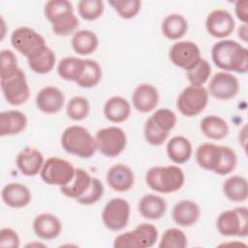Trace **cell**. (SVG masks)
<instances>
[{
  "instance_id": "obj_8",
  "label": "cell",
  "mask_w": 248,
  "mask_h": 248,
  "mask_svg": "<svg viewBox=\"0 0 248 248\" xmlns=\"http://www.w3.org/2000/svg\"><path fill=\"white\" fill-rule=\"evenodd\" d=\"M75 172L76 169L69 161L59 157H49L45 161L40 176L46 184L62 187L70 183Z\"/></svg>"
},
{
  "instance_id": "obj_3",
  "label": "cell",
  "mask_w": 248,
  "mask_h": 248,
  "mask_svg": "<svg viewBox=\"0 0 248 248\" xmlns=\"http://www.w3.org/2000/svg\"><path fill=\"white\" fill-rule=\"evenodd\" d=\"M145 182L151 190L157 193L170 194L182 188L185 175L178 166H156L146 171Z\"/></svg>"
},
{
  "instance_id": "obj_10",
  "label": "cell",
  "mask_w": 248,
  "mask_h": 248,
  "mask_svg": "<svg viewBox=\"0 0 248 248\" xmlns=\"http://www.w3.org/2000/svg\"><path fill=\"white\" fill-rule=\"evenodd\" d=\"M95 140L97 150L108 158H114L120 155L127 144L125 132L116 126L100 129L95 135Z\"/></svg>"
},
{
  "instance_id": "obj_16",
  "label": "cell",
  "mask_w": 248,
  "mask_h": 248,
  "mask_svg": "<svg viewBox=\"0 0 248 248\" xmlns=\"http://www.w3.org/2000/svg\"><path fill=\"white\" fill-rule=\"evenodd\" d=\"M235 22L230 12L224 9H216L210 12L205 19L206 31L214 38L224 39L234 30Z\"/></svg>"
},
{
  "instance_id": "obj_1",
  "label": "cell",
  "mask_w": 248,
  "mask_h": 248,
  "mask_svg": "<svg viewBox=\"0 0 248 248\" xmlns=\"http://www.w3.org/2000/svg\"><path fill=\"white\" fill-rule=\"evenodd\" d=\"M211 59L224 72L245 74L248 71V50L233 40H221L211 48Z\"/></svg>"
},
{
  "instance_id": "obj_9",
  "label": "cell",
  "mask_w": 248,
  "mask_h": 248,
  "mask_svg": "<svg viewBox=\"0 0 248 248\" xmlns=\"http://www.w3.org/2000/svg\"><path fill=\"white\" fill-rule=\"evenodd\" d=\"M208 95L209 93L205 87L189 85L177 97L176 108L184 116H196L207 106Z\"/></svg>"
},
{
  "instance_id": "obj_11",
  "label": "cell",
  "mask_w": 248,
  "mask_h": 248,
  "mask_svg": "<svg viewBox=\"0 0 248 248\" xmlns=\"http://www.w3.org/2000/svg\"><path fill=\"white\" fill-rule=\"evenodd\" d=\"M1 90L5 100L13 106H20L27 102L30 89L25 73L18 68L11 76L0 79Z\"/></svg>"
},
{
  "instance_id": "obj_44",
  "label": "cell",
  "mask_w": 248,
  "mask_h": 248,
  "mask_svg": "<svg viewBox=\"0 0 248 248\" xmlns=\"http://www.w3.org/2000/svg\"><path fill=\"white\" fill-rule=\"evenodd\" d=\"M20 240L16 232L11 228H3L0 231V246L17 248L19 247Z\"/></svg>"
},
{
  "instance_id": "obj_33",
  "label": "cell",
  "mask_w": 248,
  "mask_h": 248,
  "mask_svg": "<svg viewBox=\"0 0 248 248\" xmlns=\"http://www.w3.org/2000/svg\"><path fill=\"white\" fill-rule=\"evenodd\" d=\"M71 45L77 54L89 55L97 49L99 39L91 30H78L72 38Z\"/></svg>"
},
{
  "instance_id": "obj_35",
  "label": "cell",
  "mask_w": 248,
  "mask_h": 248,
  "mask_svg": "<svg viewBox=\"0 0 248 248\" xmlns=\"http://www.w3.org/2000/svg\"><path fill=\"white\" fill-rule=\"evenodd\" d=\"M84 66V59L70 56L61 59L57 65L59 77L67 81H77Z\"/></svg>"
},
{
  "instance_id": "obj_40",
  "label": "cell",
  "mask_w": 248,
  "mask_h": 248,
  "mask_svg": "<svg viewBox=\"0 0 248 248\" xmlns=\"http://www.w3.org/2000/svg\"><path fill=\"white\" fill-rule=\"evenodd\" d=\"M105 11V4L102 0H80L78 3V15L85 20L98 19Z\"/></svg>"
},
{
  "instance_id": "obj_2",
  "label": "cell",
  "mask_w": 248,
  "mask_h": 248,
  "mask_svg": "<svg viewBox=\"0 0 248 248\" xmlns=\"http://www.w3.org/2000/svg\"><path fill=\"white\" fill-rule=\"evenodd\" d=\"M46 18L51 23L52 31L57 36L66 37L75 34L79 21L74 12L72 2L68 0H49L44 8Z\"/></svg>"
},
{
  "instance_id": "obj_14",
  "label": "cell",
  "mask_w": 248,
  "mask_h": 248,
  "mask_svg": "<svg viewBox=\"0 0 248 248\" xmlns=\"http://www.w3.org/2000/svg\"><path fill=\"white\" fill-rule=\"evenodd\" d=\"M169 57L173 65L185 71L202 58L198 45L190 41H180L173 44L170 48Z\"/></svg>"
},
{
  "instance_id": "obj_45",
  "label": "cell",
  "mask_w": 248,
  "mask_h": 248,
  "mask_svg": "<svg viewBox=\"0 0 248 248\" xmlns=\"http://www.w3.org/2000/svg\"><path fill=\"white\" fill-rule=\"evenodd\" d=\"M234 12L239 20L243 23H247L248 17V1L247 0H239L235 2Z\"/></svg>"
},
{
  "instance_id": "obj_6",
  "label": "cell",
  "mask_w": 248,
  "mask_h": 248,
  "mask_svg": "<svg viewBox=\"0 0 248 248\" xmlns=\"http://www.w3.org/2000/svg\"><path fill=\"white\" fill-rule=\"evenodd\" d=\"M158 239V230L150 223H141L133 231L118 234L113 241L115 248H150Z\"/></svg>"
},
{
  "instance_id": "obj_22",
  "label": "cell",
  "mask_w": 248,
  "mask_h": 248,
  "mask_svg": "<svg viewBox=\"0 0 248 248\" xmlns=\"http://www.w3.org/2000/svg\"><path fill=\"white\" fill-rule=\"evenodd\" d=\"M62 230L60 220L51 213H42L35 217L33 221V231L35 234L43 240L56 238Z\"/></svg>"
},
{
  "instance_id": "obj_12",
  "label": "cell",
  "mask_w": 248,
  "mask_h": 248,
  "mask_svg": "<svg viewBox=\"0 0 248 248\" xmlns=\"http://www.w3.org/2000/svg\"><path fill=\"white\" fill-rule=\"evenodd\" d=\"M130 213V204L126 200L113 198L106 203L102 211V221L107 229L119 232L127 226Z\"/></svg>"
},
{
  "instance_id": "obj_29",
  "label": "cell",
  "mask_w": 248,
  "mask_h": 248,
  "mask_svg": "<svg viewBox=\"0 0 248 248\" xmlns=\"http://www.w3.org/2000/svg\"><path fill=\"white\" fill-rule=\"evenodd\" d=\"M193 148L190 140L183 136H175L167 143L168 157L175 164L181 165L188 162L192 156Z\"/></svg>"
},
{
  "instance_id": "obj_43",
  "label": "cell",
  "mask_w": 248,
  "mask_h": 248,
  "mask_svg": "<svg viewBox=\"0 0 248 248\" xmlns=\"http://www.w3.org/2000/svg\"><path fill=\"white\" fill-rule=\"evenodd\" d=\"M1 70L0 79L5 78L15 73L19 67L17 66V58L10 49L1 50Z\"/></svg>"
},
{
  "instance_id": "obj_28",
  "label": "cell",
  "mask_w": 248,
  "mask_h": 248,
  "mask_svg": "<svg viewBox=\"0 0 248 248\" xmlns=\"http://www.w3.org/2000/svg\"><path fill=\"white\" fill-rule=\"evenodd\" d=\"M138 207L143 218L147 220H158L165 215L167 211V202L158 195L147 194L140 200Z\"/></svg>"
},
{
  "instance_id": "obj_24",
  "label": "cell",
  "mask_w": 248,
  "mask_h": 248,
  "mask_svg": "<svg viewBox=\"0 0 248 248\" xmlns=\"http://www.w3.org/2000/svg\"><path fill=\"white\" fill-rule=\"evenodd\" d=\"M171 216L176 225L180 227H191L200 219L201 209L195 202L182 200L174 204Z\"/></svg>"
},
{
  "instance_id": "obj_23",
  "label": "cell",
  "mask_w": 248,
  "mask_h": 248,
  "mask_svg": "<svg viewBox=\"0 0 248 248\" xmlns=\"http://www.w3.org/2000/svg\"><path fill=\"white\" fill-rule=\"evenodd\" d=\"M1 197L6 205L12 208H22L31 202L30 190L21 183L12 182L6 184L1 192Z\"/></svg>"
},
{
  "instance_id": "obj_31",
  "label": "cell",
  "mask_w": 248,
  "mask_h": 248,
  "mask_svg": "<svg viewBox=\"0 0 248 248\" xmlns=\"http://www.w3.org/2000/svg\"><path fill=\"white\" fill-rule=\"evenodd\" d=\"M223 193L232 202H242L248 198V183L241 175L228 177L223 183Z\"/></svg>"
},
{
  "instance_id": "obj_21",
  "label": "cell",
  "mask_w": 248,
  "mask_h": 248,
  "mask_svg": "<svg viewBox=\"0 0 248 248\" xmlns=\"http://www.w3.org/2000/svg\"><path fill=\"white\" fill-rule=\"evenodd\" d=\"M107 183L115 192H127L134 186V171L124 164L112 165L107 172Z\"/></svg>"
},
{
  "instance_id": "obj_17",
  "label": "cell",
  "mask_w": 248,
  "mask_h": 248,
  "mask_svg": "<svg viewBox=\"0 0 248 248\" xmlns=\"http://www.w3.org/2000/svg\"><path fill=\"white\" fill-rule=\"evenodd\" d=\"M35 102L39 110L47 114H54L64 107L65 96L59 88L46 86L37 93Z\"/></svg>"
},
{
  "instance_id": "obj_20",
  "label": "cell",
  "mask_w": 248,
  "mask_h": 248,
  "mask_svg": "<svg viewBox=\"0 0 248 248\" xmlns=\"http://www.w3.org/2000/svg\"><path fill=\"white\" fill-rule=\"evenodd\" d=\"M224 145L205 142L200 144L196 150V161L198 165L206 170L217 172L223 158Z\"/></svg>"
},
{
  "instance_id": "obj_4",
  "label": "cell",
  "mask_w": 248,
  "mask_h": 248,
  "mask_svg": "<svg viewBox=\"0 0 248 248\" xmlns=\"http://www.w3.org/2000/svg\"><path fill=\"white\" fill-rule=\"evenodd\" d=\"M61 145L67 153L83 159L92 157L97 150L95 138L87 129L78 125L69 126L64 130Z\"/></svg>"
},
{
  "instance_id": "obj_36",
  "label": "cell",
  "mask_w": 248,
  "mask_h": 248,
  "mask_svg": "<svg viewBox=\"0 0 248 248\" xmlns=\"http://www.w3.org/2000/svg\"><path fill=\"white\" fill-rule=\"evenodd\" d=\"M102 79V68L98 62L92 59H84L83 70L76 81L82 88H91L96 86Z\"/></svg>"
},
{
  "instance_id": "obj_15",
  "label": "cell",
  "mask_w": 248,
  "mask_h": 248,
  "mask_svg": "<svg viewBox=\"0 0 248 248\" xmlns=\"http://www.w3.org/2000/svg\"><path fill=\"white\" fill-rule=\"evenodd\" d=\"M11 44L16 50L27 57L36 48L46 44L45 38L34 29L20 26L15 29L11 35Z\"/></svg>"
},
{
  "instance_id": "obj_38",
  "label": "cell",
  "mask_w": 248,
  "mask_h": 248,
  "mask_svg": "<svg viewBox=\"0 0 248 248\" xmlns=\"http://www.w3.org/2000/svg\"><path fill=\"white\" fill-rule=\"evenodd\" d=\"M90 112V104L85 97L75 96L66 106V113L74 121L83 120Z\"/></svg>"
},
{
  "instance_id": "obj_13",
  "label": "cell",
  "mask_w": 248,
  "mask_h": 248,
  "mask_svg": "<svg viewBox=\"0 0 248 248\" xmlns=\"http://www.w3.org/2000/svg\"><path fill=\"white\" fill-rule=\"evenodd\" d=\"M207 91L217 100H231L239 91V81L235 76L229 72H218L211 78Z\"/></svg>"
},
{
  "instance_id": "obj_27",
  "label": "cell",
  "mask_w": 248,
  "mask_h": 248,
  "mask_svg": "<svg viewBox=\"0 0 248 248\" xmlns=\"http://www.w3.org/2000/svg\"><path fill=\"white\" fill-rule=\"evenodd\" d=\"M104 115L112 123L126 121L131 114L130 103L121 96H112L104 105Z\"/></svg>"
},
{
  "instance_id": "obj_7",
  "label": "cell",
  "mask_w": 248,
  "mask_h": 248,
  "mask_svg": "<svg viewBox=\"0 0 248 248\" xmlns=\"http://www.w3.org/2000/svg\"><path fill=\"white\" fill-rule=\"evenodd\" d=\"M216 228L225 236L245 237L248 234V210L245 206L221 212L216 220Z\"/></svg>"
},
{
  "instance_id": "obj_19",
  "label": "cell",
  "mask_w": 248,
  "mask_h": 248,
  "mask_svg": "<svg viewBox=\"0 0 248 248\" xmlns=\"http://www.w3.org/2000/svg\"><path fill=\"white\" fill-rule=\"evenodd\" d=\"M45 163L44 156L35 147L26 146L18 152L16 158V165L19 171L26 176L37 175Z\"/></svg>"
},
{
  "instance_id": "obj_46",
  "label": "cell",
  "mask_w": 248,
  "mask_h": 248,
  "mask_svg": "<svg viewBox=\"0 0 248 248\" xmlns=\"http://www.w3.org/2000/svg\"><path fill=\"white\" fill-rule=\"evenodd\" d=\"M238 37L243 41L247 42V23H243L238 27Z\"/></svg>"
},
{
  "instance_id": "obj_41",
  "label": "cell",
  "mask_w": 248,
  "mask_h": 248,
  "mask_svg": "<svg viewBox=\"0 0 248 248\" xmlns=\"http://www.w3.org/2000/svg\"><path fill=\"white\" fill-rule=\"evenodd\" d=\"M108 3L118 16L124 19L135 17L141 7V2L139 0H114Z\"/></svg>"
},
{
  "instance_id": "obj_42",
  "label": "cell",
  "mask_w": 248,
  "mask_h": 248,
  "mask_svg": "<svg viewBox=\"0 0 248 248\" xmlns=\"http://www.w3.org/2000/svg\"><path fill=\"white\" fill-rule=\"evenodd\" d=\"M104 194V186L103 183L96 177H92V182L89 189L86 191L84 195L80 198L77 199L76 202L82 205H91L96 203Z\"/></svg>"
},
{
  "instance_id": "obj_39",
  "label": "cell",
  "mask_w": 248,
  "mask_h": 248,
  "mask_svg": "<svg viewBox=\"0 0 248 248\" xmlns=\"http://www.w3.org/2000/svg\"><path fill=\"white\" fill-rule=\"evenodd\" d=\"M188 245L187 236L183 231L177 228L166 230L159 242L160 248H185Z\"/></svg>"
},
{
  "instance_id": "obj_30",
  "label": "cell",
  "mask_w": 248,
  "mask_h": 248,
  "mask_svg": "<svg viewBox=\"0 0 248 248\" xmlns=\"http://www.w3.org/2000/svg\"><path fill=\"white\" fill-rule=\"evenodd\" d=\"M92 182V176L83 169H76L73 179L65 186L60 187L61 193L70 199L77 200L86 193Z\"/></svg>"
},
{
  "instance_id": "obj_25",
  "label": "cell",
  "mask_w": 248,
  "mask_h": 248,
  "mask_svg": "<svg viewBox=\"0 0 248 248\" xmlns=\"http://www.w3.org/2000/svg\"><path fill=\"white\" fill-rule=\"evenodd\" d=\"M29 68L36 74L44 75L49 73L55 64V54L46 45L39 46L27 57Z\"/></svg>"
},
{
  "instance_id": "obj_26",
  "label": "cell",
  "mask_w": 248,
  "mask_h": 248,
  "mask_svg": "<svg viewBox=\"0 0 248 248\" xmlns=\"http://www.w3.org/2000/svg\"><path fill=\"white\" fill-rule=\"evenodd\" d=\"M27 126L26 115L16 109L2 111L0 113V135L13 136L24 131Z\"/></svg>"
},
{
  "instance_id": "obj_37",
  "label": "cell",
  "mask_w": 248,
  "mask_h": 248,
  "mask_svg": "<svg viewBox=\"0 0 248 248\" xmlns=\"http://www.w3.org/2000/svg\"><path fill=\"white\" fill-rule=\"evenodd\" d=\"M211 74V66L209 62L201 58L194 66L186 71V78L190 85L202 86L209 78Z\"/></svg>"
},
{
  "instance_id": "obj_34",
  "label": "cell",
  "mask_w": 248,
  "mask_h": 248,
  "mask_svg": "<svg viewBox=\"0 0 248 248\" xmlns=\"http://www.w3.org/2000/svg\"><path fill=\"white\" fill-rule=\"evenodd\" d=\"M200 128L206 138L215 140H220L229 134L228 123L217 115L204 116L200 123Z\"/></svg>"
},
{
  "instance_id": "obj_18",
  "label": "cell",
  "mask_w": 248,
  "mask_h": 248,
  "mask_svg": "<svg viewBox=\"0 0 248 248\" xmlns=\"http://www.w3.org/2000/svg\"><path fill=\"white\" fill-rule=\"evenodd\" d=\"M159 103L158 89L150 83L139 84L132 94L133 107L140 112L147 113L155 109Z\"/></svg>"
},
{
  "instance_id": "obj_5",
  "label": "cell",
  "mask_w": 248,
  "mask_h": 248,
  "mask_svg": "<svg viewBox=\"0 0 248 248\" xmlns=\"http://www.w3.org/2000/svg\"><path fill=\"white\" fill-rule=\"evenodd\" d=\"M177 122L175 113L169 108H159L145 121L143 136L145 140L153 145L159 146L168 139L170 132Z\"/></svg>"
},
{
  "instance_id": "obj_32",
  "label": "cell",
  "mask_w": 248,
  "mask_h": 248,
  "mask_svg": "<svg viewBox=\"0 0 248 248\" xmlns=\"http://www.w3.org/2000/svg\"><path fill=\"white\" fill-rule=\"evenodd\" d=\"M161 30L167 39L175 41L187 33L188 21L182 15L170 14L163 19Z\"/></svg>"
}]
</instances>
